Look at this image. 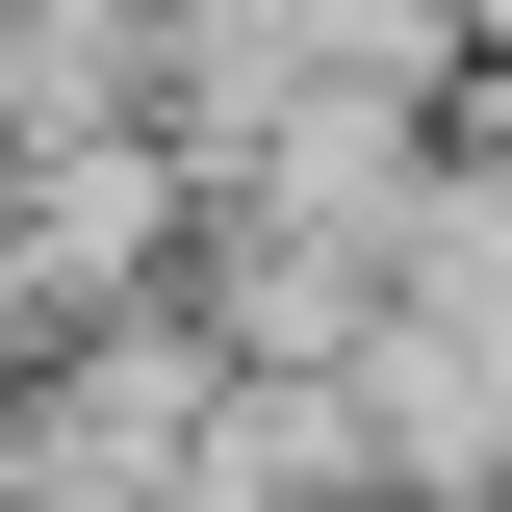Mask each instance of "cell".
<instances>
[{"mask_svg": "<svg viewBox=\"0 0 512 512\" xmlns=\"http://www.w3.org/2000/svg\"><path fill=\"white\" fill-rule=\"evenodd\" d=\"M154 256H205V180L180 128H77V154H0V308L26 333H128Z\"/></svg>", "mask_w": 512, "mask_h": 512, "instance_id": "obj_1", "label": "cell"}]
</instances>
